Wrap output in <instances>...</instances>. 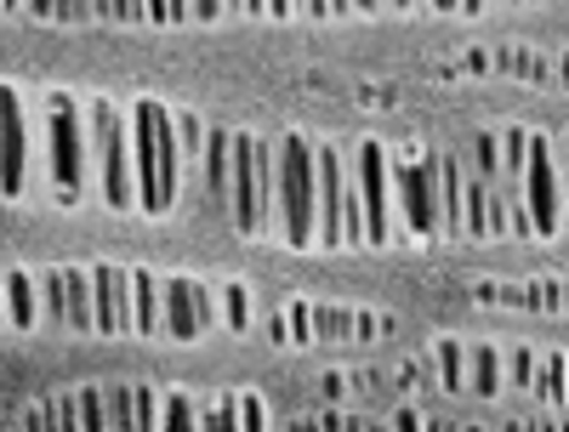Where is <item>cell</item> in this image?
<instances>
[{
  "label": "cell",
  "mask_w": 569,
  "mask_h": 432,
  "mask_svg": "<svg viewBox=\"0 0 569 432\" xmlns=\"http://www.w3.org/2000/svg\"><path fill=\"white\" fill-rule=\"evenodd\" d=\"M131 149H137V205L149 217H166L177 200V131L171 109L154 98H137L131 109Z\"/></svg>",
  "instance_id": "1"
},
{
  "label": "cell",
  "mask_w": 569,
  "mask_h": 432,
  "mask_svg": "<svg viewBox=\"0 0 569 432\" xmlns=\"http://www.w3.org/2000/svg\"><path fill=\"white\" fill-rule=\"evenodd\" d=\"M279 222L291 251H308L319 239V154L302 131L279 142Z\"/></svg>",
  "instance_id": "2"
},
{
  "label": "cell",
  "mask_w": 569,
  "mask_h": 432,
  "mask_svg": "<svg viewBox=\"0 0 569 432\" xmlns=\"http://www.w3.org/2000/svg\"><path fill=\"white\" fill-rule=\"evenodd\" d=\"M91 142H98V171H103L109 211H131L137 205V149H131L126 120L109 103H91Z\"/></svg>",
  "instance_id": "3"
},
{
  "label": "cell",
  "mask_w": 569,
  "mask_h": 432,
  "mask_svg": "<svg viewBox=\"0 0 569 432\" xmlns=\"http://www.w3.org/2000/svg\"><path fill=\"white\" fill-rule=\"evenodd\" d=\"M393 188L416 239H433L445 228V194H439V160H399L393 165Z\"/></svg>",
  "instance_id": "4"
},
{
  "label": "cell",
  "mask_w": 569,
  "mask_h": 432,
  "mask_svg": "<svg viewBox=\"0 0 569 432\" xmlns=\"http://www.w3.org/2000/svg\"><path fill=\"white\" fill-rule=\"evenodd\" d=\"M353 165H359L365 228H370V239H376V245H388V233H393V222H388V211H393V160H388V149H382L376 137H365Z\"/></svg>",
  "instance_id": "5"
},
{
  "label": "cell",
  "mask_w": 569,
  "mask_h": 432,
  "mask_svg": "<svg viewBox=\"0 0 569 432\" xmlns=\"http://www.w3.org/2000/svg\"><path fill=\"white\" fill-rule=\"evenodd\" d=\"M52 182L63 200H80L86 188V131L69 98H52Z\"/></svg>",
  "instance_id": "6"
},
{
  "label": "cell",
  "mask_w": 569,
  "mask_h": 432,
  "mask_svg": "<svg viewBox=\"0 0 569 432\" xmlns=\"http://www.w3.org/2000/svg\"><path fill=\"white\" fill-rule=\"evenodd\" d=\"M257 149H262V137H251V131H233V182H228V194H233V228H240V233H262V200H257Z\"/></svg>",
  "instance_id": "7"
},
{
  "label": "cell",
  "mask_w": 569,
  "mask_h": 432,
  "mask_svg": "<svg viewBox=\"0 0 569 432\" xmlns=\"http://www.w3.org/2000/svg\"><path fill=\"white\" fill-rule=\"evenodd\" d=\"M525 205L536 217V233H558V165L547 137H530V171H525Z\"/></svg>",
  "instance_id": "8"
},
{
  "label": "cell",
  "mask_w": 569,
  "mask_h": 432,
  "mask_svg": "<svg viewBox=\"0 0 569 432\" xmlns=\"http://www.w3.org/2000/svg\"><path fill=\"white\" fill-rule=\"evenodd\" d=\"M313 154H319V239L337 251V245H348V239H342L348 171H342V154H337V149H313Z\"/></svg>",
  "instance_id": "9"
},
{
  "label": "cell",
  "mask_w": 569,
  "mask_h": 432,
  "mask_svg": "<svg viewBox=\"0 0 569 432\" xmlns=\"http://www.w3.org/2000/svg\"><path fill=\"white\" fill-rule=\"evenodd\" d=\"M0 194H23V98L0 86Z\"/></svg>",
  "instance_id": "10"
},
{
  "label": "cell",
  "mask_w": 569,
  "mask_h": 432,
  "mask_svg": "<svg viewBox=\"0 0 569 432\" xmlns=\"http://www.w3.org/2000/svg\"><path fill=\"white\" fill-rule=\"evenodd\" d=\"M91 297H98V330H109V335L131 330V273L126 268H114V262L91 268Z\"/></svg>",
  "instance_id": "11"
},
{
  "label": "cell",
  "mask_w": 569,
  "mask_h": 432,
  "mask_svg": "<svg viewBox=\"0 0 569 432\" xmlns=\"http://www.w3.org/2000/svg\"><path fill=\"white\" fill-rule=\"evenodd\" d=\"M166 330L177 335V342H194V335L206 330V291L194 279H166Z\"/></svg>",
  "instance_id": "12"
},
{
  "label": "cell",
  "mask_w": 569,
  "mask_h": 432,
  "mask_svg": "<svg viewBox=\"0 0 569 432\" xmlns=\"http://www.w3.org/2000/svg\"><path fill=\"white\" fill-rule=\"evenodd\" d=\"M160 297H166V284H154V273L131 268V330L154 335V324H160Z\"/></svg>",
  "instance_id": "13"
},
{
  "label": "cell",
  "mask_w": 569,
  "mask_h": 432,
  "mask_svg": "<svg viewBox=\"0 0 569 432\" xmlns=\"http://www.w3.org/2000/svg\"><path fill=\"white\" fill-rule=\"evenodd\" d=\"M63 302H69V324L98 330V297H91V273L63 268Z\"/></svg>",
  "instance_id": "14"
},
{
  "label": "cell",
  "mask_w": 569,
  "mask_h": 432,
  "mask_svg": "<svg viewBox=\"0 0 569 432\" xmlns=\"http://www.w3.org/2000/svg\"><path fill=\"white\" fill-rule=\"evenodd\" d=\"M40 279H29L23 268L18 273H7V313H12V324L18 330H34V313H40Z\"/></svg>",
  "instance_id": "15"
},
{
  "label": "cell",
  "mask_w": 569,
  "mask_h": 432,
  "mask_svg": "<svg viewBox=\"0 0 569 432\" xmlns=\"http://www.w3.org/2000/svg\"><path fill=\"white\" fill-rule=\"evenodd\" d=\"M206 182H211V194H228V182H233V131L206 137Z\"/></svg>",
  "instance_id": "16"
},
{
  "label": "cell",
  "mask_w": 569,
  "mask_h": 432,
  "mask_svg": "<svg viewBox=\"0 0 569 432\" xmlns=\"http://www.w3.org/2000/svg\"><path fill=\"white\" fill-rule=\"evenodd\" d=\"M530 137L536 131H501V171H507V182L518 188V182H525V171H530Z\"/></svg>",
  "instance_id": "17"
},
{
  "label": "cell",
  "mask_w": 569,
  "mask_h": 432,
  "mask_svg": "<svg viewBox=\"0 0 569 432\" xmlns=\"http://www.w3.org/2000/svg\"><path fill=\"white\" fill-rule=\"evenodd\" d=\"M563 393H569V359H563V353H547L541 370H536V399L558 404Z\"/></svg>",
  "instance_id": "18"
},
{
  "label": "cell",
  "mask_w": 569,
  "mask_h": 432,
  "mask_svg": "<svg viewBox=\"0 0 569 432\" xmlns=\"http://www.w3.org/2000/svg\"><path fill=\"white\" fill-rule=\"evenodd\" d=\"M472 393L479 399L501 393V353L496 348H472Z\"/></svg>",
  "instance_id": "19"
},
{
  "label": "cell",
  "mask_w": 569,
  "mask_h": 432,
  "mask_svg": "<svg viewBox=\"0 0 569 432\" xmlns=\"http://www.w3.org/2000/svg\"><path fill=\"white\" fill-rule=\"evenodd\" d=\"M80 432H114L109 426V393L103 388H80Z\"/></svg>",
  "instance_id": "20"
},
{
  "label": "cell",
  "mask_w": 569,
  "mask_h": 432,
  "mask_svg": "<svg viewBox=\"0 0 569 432\" xmlns=\"http://www.w3.org/2000/svg\"><path fill=\"white\" fill-rule=\"evenodd\" d=\"M472 171H479L485 182L501 177V137H496V131H479V137H472Z\"/></svg>",
  "instance_id": "21"
},
{
  "label": "cell",
  "mask_w": 569,
  "mask_h": 432,
  "mask_svg": "<svg viewBox=\"0 0 569 432\" xmlns=\"http://www.w3.org/2000/svg\"><path fill=\"white\" fill-rule=\"evenodd\" d=\"M206 432H246V426H240V393H222V399L211 404Z\"/></svg>",
  "instance_id": "22"
},
{
  "label": "cell",
  "mask_w": 569,
  "mask_h": 432,
  "mask_svg": "<svg viewBox=\"0 0 569 432\" xmlns=\"http://www.w3.org/2000/svg\"><path fill=\"white\" fill-rule=\"evenodd\" d=\"M496 69L525 74V80H547V58H536V52H496Z\"/></svg>",
  "instance_id": "23"
},
{
  "label": "cell",
  "mask_w": 569,
  "mask_h": 432,
  "mask_svg": "<svg viewBox=\"0 0 569 432\" xmlns=\"http://www.w3.org/2000/svg\"><path fill=\"white\" fill-rule=\"evenodd\" d=\"M467 348L461 342H439V375H445V388H461V370H467Z\"/></svg>",
  "instance_id": "24"
},
{
  "label": "cell",
  "mask_w": 569,
  "mask_h": 432,
  "mask_svg": "<svg viewBox=\"0 0 569 432\" xmlns=\"http://www.w3.org/2000/svg\"><path fill=\"white\" fill-rule=\"evenodd\" d=\"M222 308H228V330H246V319H251V291H246V284H222Z\"/></svg>",
  "instance_id": "25"
},
{
  "label": "cell",
  "mask_w": 569,
  "mask_h": 432,
  "mask_svg": "<svg viewBox=\"0 0 569 432\" xmlns=\"http://www.w3.org/2000/svg\"><path fill=\"white\" fill-rule=\"evenodd\" d=\"M160 432H194V399L188 393H171L166 399V426Z\"/></svg>",
  "instance_id": "26"
},
{
  "label": "cell",
  "mask_w": 569,
  "mask_h": 432,
  "mask_svg": "<svg viewBox=\"0 0 569 432\" xmlns=\"http://www.w3.org/2000/svg\"><path fill=\"white\" fill-rule=\"evenodd\" d=\"M109 426H114V432H137V415H131V388H109Z\"/></svg>",
  "instance_id": "27"
},
{
  "label": "cell",
  "mask_w": 569,
  "mask_h": 432,
  "mask_svg": "<svg viewBox=\"0 0 569 432\" xmlns=\"http://www.w3.org/2000/svg\"><path fill=\"white\" fill-rule=\"evenodd\" d=\"M23 426H29V432H63V421H58V399H40V404L23 415Z\"/></svg>",
  "instance_id": "28"
},
{
  "label": "cell",
  "mask_w": 569,
  "mask_h": 432,
  "mask_svg": "<svg viewBox=\"0 0 569 432\" xmlns=\"http://www.w3.org/2000/svg\"><path fill=\"white\" fill-rule=\"evenodd\" d=\"M131 415H137V432L154 426V388H131Z\"/></svg>",
  "instance_id": "29"
},
{
  "label": "cell",
  "mask_w": 569,
  "mask_h": 432,
  "mask_svg": "<svg viewBox=\"0 0 569 432\" xmlns=\"http://www.w3.org/2000/svg\"><path fill=\"white\" fill-rule=\"evenodd\" d=\"M507 364H512V375H518V388H536V370H541V359H536L530 348H518Z\"/></svg>",
  "instance_id": "30"
},
{
  "label": "cell",
  "mask_w": 569,
  "mask_h": 432,
  "mask_svg": "<svg viewBox=\"0 0 569 432\" xmlns=\"http://www.w3.org/2000/svg\"><path fill=\"white\" fill-rule=\"evenodd\" d=\"M240 426H246V432H268V410H262V399H257V393H246V399H240Z\"/></svg>",
  "instance_id": "31"
},
{
  "label": "cell",
  "mask_w": 569,
  "mask_h": 432,
  "mask_svg": "<svg viewBox=\"0 0 569 432\" xmlns=\"http://www.w3.org/2000/svg\"><path fill=\"white\" fill-rule=\"evenodd\" d=\"M142 12H149V0H114V18L120 23H142Z\"/></svg>",
  "instance_id": "32"
},
{
  "label": "cell",
  "mask_w": 569,
  "mask_h": 432,
  "mask_svg": "<svg viewBox=\"0 0 569 432\" xmlns=\"http://www.w3.org/2000/svg\"><path fill=\"white\" fill-rule=\"evenodd\" d=\"M200 137H211V131H200V120H194V114H182V125H177V142H188V149H194Z\"/></svg>",
  "instance_id": "33"
},
{
  "label": "cell",
  "mask_w": 569,
  "mask_h": 432,
  "mask_svg": "<svg viewBox=\"0 0 569 432\" xmlns=\"http://www.w3.org/2000/svg\"><path fill=\"white\" fill-rule=\"evenodd\" d=\"M217 12H228V0H194V18H200V23H211Z\"/></svg>",
  "instance_id": "34"
},
{
  "label": "cell",
  "mask_w": 569,
  "mask_h": 432,
  "mask_svg": "<svg viewBox=\"0 0 569 432\" xmlns=\"http://www.w3.org/2000/svg\"><path fill=\"white\" fill-rule=\"evenodd\" d=\"M29 12H34V18H58L63 0H29Z\"/></svg>",
  "instance_id": "35"
},
{
  "label": "cell",
  "mask_w": 569,
  "mask_h": 432,
  "mask_svg": "<svg viewBox=\"0 0 569 432\" xmlns=\"http://www.w3.org/2000/svg\"><path fill=\"white\" fill-rule=\"evenodd\" d=\"M166 7H171V23H182L188 12H194V0H166Z\"/></svg>",
  "instance_id": "36"
},
{
  "label": "cell",
  "mask_w": 569,
  "mask_h": 432,
  "mask_svg": "<svg viewBox=\"0 0 569 432\" xmlns=\"http://www.w3.org/2000/svg\"><path fill=\"white\" fill-rule=\"evenodd\" d=\"M149 12H154V23H171V7H166V0H149Z\"/></svg>",
  "instance_id": "37"
},
{
  "label": "cell",
  "mask_w": 569,
  "mask_h": 432,
  "mask_svg": "<svg viewBox=\"0 0 569 432\" xmlns=\"http://www.w3.org/2000/svg\"><path fill=\"white\" fill-rule=\"evenodd\" d=\"M393 432H421V421H416V415H399V421H393Z\"/></svg>",
  "instance_id": "38"
},
{
  "label": "cell",
  "mask_w": 569,
  "mask_h": 432,
  "mask_svg": "<svg viewBox=\"0 0 569 432\" xmlns=\"http://www.w3.org/2000/svg\"><path fill=\"white\" fill-rule=\"evenodd\" d=\"M302 12H313V18H325V12H330V0H302Z\"/></svg>",
  "instance_id": "39"
},
{
  "label": "cell",
  "mask_w": 569,
  "mask_h": 432,
  "mask_svg": "<svg viewBox=\"0 0 569 432\" xmlns=\"http://www.w3.org/2000/svg\"><path fill=\"white\" fill-rule=\"evenodd\" d=\"M291 7H297V0H268V12H273V18H284Z\"/></svg>",
  "instance_id": "40"
},
{
  "label": "cell",
  "mask_w": 569,
  "mask_h": 432,
  "mask_svg": "<svg viewBox=\"0 0 569 432\" xmlns=\"http://www.w3.org/2000/svg\"><path fill=\"white\" fill-rule=\"evenodd\" d=\"M91 12H98V18H114V0H91Z\"/></svg>",
  "instance_id": "41"
},
{
  "label": "cell",
  "mask_w": 569,
  "mask_h": 432,
  "mask_svg": "<svg viewBox=\"0 0 569 432\" xmlns=\"http://www.w3.org/2000/svg\"><path fill=\"white\" fill-rule=\"evenodd\" d=\"M353 12H382V0H353Z\"/></svg>",
  "instance_id": "42"
},
{
  "label": "cell",
  "mask_w": 569,
  "mask_h": 432,
  "mask_svg": "<svg viewBox=\"0 0 569 432\" xmlns=\"http://www.w3.org/2000/svg\"><path fill=\"white\" fill-rule=\"evenodd\" d=\"M12 313H7V279H0V324H7Z\"/></svg>",
  "instance_id": "43"
},
{
  "label": "cell",
  "mask_w": 569,
  "mask_h": 432,
  "mask_svg": "<svg viewBox=\"0 0 569 432\" xmlns=\"http://www.w3.org/2000/svg\"><path fill=\"white\" fill-rule=\"evenodd\" d=\"M461 12H472V18H479V12H485V0H461Z\"/></svg>",
  "instance_id": "44"
},
{
  "label": "cell",
  "mask_w": 569,
  "mask_h": 432,
  "mask_svg": "<svg viewBox=\"0 0 569 432\" xmlns=\"http://www.w3.org/2000/svg\"><path fill=\"white\" fill-rule=\"evenodd\" d=\"M330 12H337V18H342V12H353V0H330Z\"/></svg>",
  "instance_id": "45"
},
{
  "label": "cell",
  "mask_w": 569,
  "mask_h": 432,
  "mask_svg": "<svg viewBox=\"0 0 569 432\" xmlns=\"http://www.w3.org/2000/svg\"><path fill=\"white\" fill-rule=\"evenodd\" d=\"M433 7H439V12H461V0H433Z\"/></svg>",
  "instance_id": "46"
},
{
  "label": "cell",
  "mask_w": 569,
  "mask_h": 432,
  "mask_svg": "<svg viewBox=\"0 0 569 432\" xmlns=\"http://www.w3.org/2000/svg\"><path fill=\"white\" fill-rule=\"evenodd\" d=\"M558 74H563V86H569V52H563V63H558Z\"/></svg>",
  "instance_id": "47"
},
{
  "label": "cell",
  "mask_w": 569,
  "mask_h": 432,
  "mask_svg": "<svg viewBox=\"0 0 569 432\" xmlns=\"http://www.w3.org/2000/svg\"><path fill=\"white\" fill-rule=\"evenodd\" d=\"M228 12H246V0H228Z\"/></svg>",
  "instance_id": "48"
},
{
  "label": "cell",
  "mask_w": 569,
  "mask_h": 432,
  "mask_svg": "<svg viewBox=\"0 0 569 432\" xmlns=\"http://www.w3.org/2000/svg\"><path fill=\"white\" fill-rule=\"evenodd\" d=\"M12 7H18V0H0V12H12Z\"/></svg>",
  "instance_id": "49"
},
{
  "label": "cell",
  "mask_w": 569,
  "mask_h": 432,
  "mask_svg": "<svg viewBox=\"0 0 569 432\" xmlns=\"http://www.w3.org/2000/svg\"><path fill=\"white\" fill-rule=\"evenodd\" d=\"M393 7H416V0H393Z\"/></svg>",
  "instance_id": "50"
}]
</instances>
